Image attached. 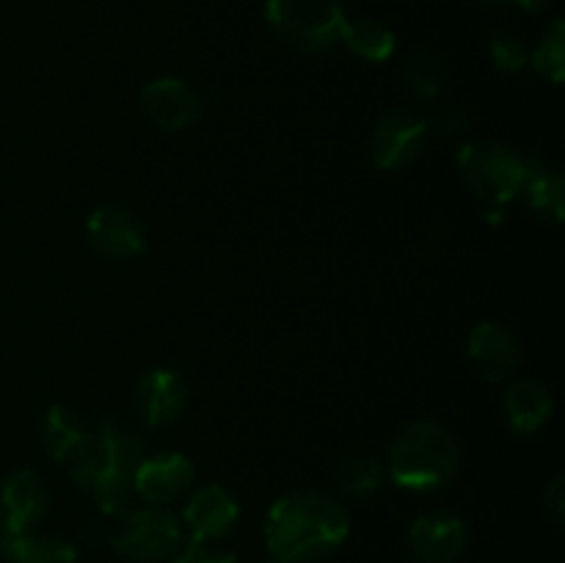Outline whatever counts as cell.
I'll use <instances>...</instances> for the list:
<instances>
[{
    "instance_id": "cell-1",
    "label": "cell",
    "mask_w": 565,
    "mask_h": 563,
    "mask_svg": "<svg viewBox=\"0 0 565 563\" xmlns=\"http://www.w3.org/2000/svg\"><path fill=\"white\" fill-rule=\"evenodd\" d=\"M147 456L143 436L116 417L92 419L88 434L72 461V480L97 502L103 517H121L136 497L132 475Z\"/></svg>"
},
{
    "instance_id": "cell-2",
    "label": "cell",
    "mask_w": 565,
    "mask_h": 563,
    "mask_svg": "<svg viewBox=\"0 0 565 563\" xmlns=\"http://www.w3.org/2000/svg\"><path fill=\"white\" fill-rule=\"evenodd\" d=\"M351 519L331 495L296 489L281 495L265 517V546L279 561L309 563L331 555L348 539Z\"/></svg>"
},
{
    "instance_id": "cell-3",
    "label": "cell",
    "mask_w": 565,
    "mask_h": 563,
    "mask_svg": "<svg viewBox=\"0 0 565 563\" xmlns=\"http://www.w3.org/2000/svg\"><path fill=\"white\" fill-rule=\"evenodd\" d=\"M458 442L434 419L403 425L390 447V478L414 495L439 491L458 472Z\"/></svg>"
},
{
    "instance_id": "cell-4",
    "label": "cell",
    "mask_w": 565,
    "mask_h": 563,
    "mask_svg": "<svg viewBox=\"0 0 565 563\" xmlns=\"http://www.w3.org/2000/svg\"><path fill=\"white\" fill-rule=\"evenodd\" d=\"M265 20L281 44L303 55L334 47L348 25L340 0H268Z\"/></svg>"
},
{
    "instance_id": "cell-5",
    "label": "cell",
    "mask_w": 565,
    "mask_h": 563,
    "mask_svg": "<svg viewBox=\"0 0 565 563\" xmlns=\"http://www.w3.org/2000/svg\"><path fill=\"white\" fill-rule=\"evenodd\" d=\"M527 158L500 141H472L458 149V171L486 210H505L519 196Z\"/></svg>"
},
{
    "instance_id": "cell-6",
    "label": "cell",
    "mask_w": 565,
    "mask_h": 563,
    "mask_svg": "<svg viewBox=\"0 0 565 563\" xmlns=\"http://www.w3.org/2000/svg\"><path fill=\"white\" fill-rule=\"evenodd\" d=\"M185 541L180 517L160 506L130 508L121 513L119 524L110 535L116 555L130 563H160L171 561Z\"/></svg>"
},
{
    "instance_id": "cell-7",
    "label": "cell",
    "mask_w": 565,
    "mask_h": 563,
    "mask_svg": "<svg viewBox=\"0 0 565 563\" xmlns=\"http://www.w3.org/2000/svg\"><path fill=\"white\" fill-rule=\"evenodd\" d=\"M428 121L414 110H390L375 121L370 132V155L386 171L417 163L428 147Z\"/></svg>"
},
{
    "instance_id": "cell-8",
    "label": "cell",
    "mask_w": 565,
    "mask_h": 563,
    "mask_svg": "<svg viewBox=\"0 0 565 563\" xmlns=\"http://www.w3.org/2000/svg\"><path fill=\"white\" fill-rule=\"evenodd\" d=\"M193 478H196V469L188 456L177 450L154 453V456H143V461L138 464L132 475V491L147 506L169 508L171 502L191 495Z\"/></svg>"
},
{
    "instance_id": "cell-9",
    "label": "cell",
    "mask_w": 565,
    "mask_h": 563,
    "mask_svg": "<svg viewBox=\"0 0 565 563\" xmlns=\"http://www.w3.org/2000/svg\"><path fill=\"white\" fill-rule=\"evenodd\" d=\"M237 519H241V506L235 495L226 486L207 484L188 495L180 522L188 530L185 539L213 544L235 530Z\"/></svg>"
},
{
    "instance_id": "cell-10",
    "label": "cell",
    "mask_w": 565,
    "mask_h": 563,
    "mask_svg": "<svg viewBox=\"0 0 565 563\" xmlns=\"http://www.w3.org/2000/svg\"><path fill=\"white\" fill-rule=\"evenodd\" d=\"M141 110L158 130L185 132L202 119V97L182 77H154L141 88Z\"/></svg>"
},
{
    "instance_id": "cell-11",
    "label": "cell",
    "mask_w": 565,
    "mask_h": 563,
    "mask_svg": "<svg viewBox=\"0 0 565 563\" xmlns=\"http://www.w3.org/2000/svg\"><path fill=\"white\" fill-rule=\"evenodd\" d=\"M408 561L458 563L467 550V524L450 511L423 513L408 528Z\"/></svg>"
},
{
    "instance_id": "cell-12",
    "label": "cell",
    "mask_w": 565,
    "mask_h": 563,
    "mask_svg": "<svg viewBox=\"0 0 565 563\" xmlns=\"http://www.w3.org/2000/svg\"><path fill=\"white\" fill-rule=\"evenodd\" d=\"M47 484L33 469H17L0 486V533H33L47 517Z\"/></svg>"
},
{
    "instance_id": "cell-13",
    "label": "cell",
    "mask_w": 565,
    "mask_h": 563,
    "mask_svg": "<svg viewBox=\"0 0 565 563\" xmlns=\"http://www.w3.org/2000/svg\"><path fill=\"white\" fill-rule=\"evenodd\" d=\"M136 412L147 428H163L180 419L188 406V381L177 370L154 368L136 384Z\"/></svg>"
},
{
    "instance_id": "cell-14",
    "label": "cell",
    "mask_w": 565,
    "mask_h": 563,
    "mask_svg": "<svg viewBox=\"0 0 565 563\" xmlns=\"http://www.w3.org/2000/svg\"><path fill=\"white\" fill-rule=\"evenodd\" d=\"M86 237L94 252L110 259H130L147 246L138 215L119 204H105L94 210L86 221Z\"/></svg>"
},
{
    "instance_id": "cell-15",
    "label": "cell",
    "mask_w": 565,
    "mask_h": 563,
    "mask_svg": "<svg viewBox=\"0 0 565 563\" xmlns=\"http://www.w3.org/2000/svg\"><path fill=\"white\" fill-rule=\"evenodd\" d=\"M467 357L480 379L497 384L516 370L522 351H519V340L511 329L494 323V320H483L469 331Z\"/></svg>"
},
{
    "instance_id": "cell-16",
    "label": "cell",
    "mask_w": 565,
    "mask_h": 563,
    "mask_svg": "<svg viewBox=\"0 0 565 563\" xmlns=\"http://www.w3.org/2000/svg\"><path fill=\"white\" fill-rule=\"evenodd\" d=\"M524 158H527V169H524L522 191L519 193L539 219L550 221V224H561L565 215V182L561 171L552 169L541 158H533V155H524Z\"/></svg>"
},
{
    "instance_id": "cell-17",
    "label": "cell",
    "mask_w": 565,
    "mask_h": 563,
    "mask_svg": "<svg viewBox=\"0 0 565 563\" xmlns=\"http://www.w3.org/2000/svg\"><path fill=\"white\" fill-rule=\"evenodd\" d=\"M555 412L550 390L535 379H522L508 386L505 392V417L516 434H535L546 425V419Z\"/></svg>"
},
{
    "instance_id": "cell-18",
    "label": "cell",
    "mask_w": 565,
    "mask_h": 563,
    "mask_svg": "<svg viewBox=\"0 0 565 563\" xmlns=\"http://www.w3.org/2000/svg\"><path fill=\"white\" fill-rule=\"evenodd\" d=\"M88 425L92 419L86 414H81L77 408L64 406H50L47 414L42 419V442H44V450L50 453V458L58 464H70L72 456L77 453V447L83 445L88 434Z\"/></svg>"
},
{
    "instance_id": "cell-19",
    "label": "cell",
    "mask_w": 565,
    "mask_h": 563,
    "mask_svg": "<svg viewBox=\"0 0 565 563\" xmlns=\"http://www.w3.org/2000/svg\"><path fill=\"white\" fill-rule=\"evenodd\" d=\"M0 552L9 563H77L75 544L53 535L0 533Z\"/></svg>"
},
{
    "instance_id": "cell-20",
    "label": "cell",
    "mask_w": 565,
    "mask_h": 563,
    "mask_svg": "<svg viewBox=\"0 0 565 563\" xmlns=\"http://www.w3.org/2000/svg\"><path fill=\"white\" fill-rule=\"evenodd\" d=\"M342 42L348 44V50H351L356 59L370 61V64H381V61L390 59L397 47L395 31L381 20H348Z\"/></svg>"
},
{
    "instance_id": "cell-21",
    "label": "cell",
    "mask_w": 565,
    "mask_h": 563,
    "mask_svg": "<svg viewBox=\"0 0 565 563\" xmlns=\"http://www.w3.org/2000/svg\"><path fill=\"white\" fill-rule=\"evenodd\" d=\"M406 86L419 99H439L447 88V66L434 50L419 47L406 61Z\"/></svg>"
},
{
    "instance_id": "cell-22",
    "label": "cell",
    "mask_w": 565,
    "mask_h": 563,
    "mask_svg": "<svg viewBox=\"0 0 565 563\" xmlns=\"http://www.w3.org/2000/svg\"><path fill=\"white\" fill-rule=\"evenodd\" d=\"M334 484L348 497H370L384 486V467L373 456L342 458L334 469Z\"/></svg>"
},
{
    "instance_id": "cell-23",
    "label": "cell",
    "mask_w": 565,
    "mask_h": 563,
    "mask_svg": "<svg viewBox=\"0 0 565 563\" xmlns=\"http://www.w3.org/2000/svg\"><path fill=\"white\" fill-rule=\"evenodd\" d=\"M530 61H533L535 72H539V75H544L546 81L563 83V77H565V25H563V20H555L550 28H546L544 36H541L539 44H535Z\"/></svg>"
},
{
    "instance_id": "cell-24",
    "label": "cell",
    "mask_w": 565,
    "mask_h": 563,
    "mask_svg": "<svg viewBox=\"0 0 565 563\" xmlns=\"http://www.w3.org/2000/svg\"><path fill=\"white\" fill-rule=\"evenodd\" d=\"M489 55L491 64L500 72H519L527 64V47L519 36H513L511 31H494L489 39Z\"/></svg>"
},
{
    "instance_id": "cell-25",
    "label": "cell",
    "mask_w": 565,
    "mask_h": 563,
    "mask_svg": "<svg viewBox=\"0 0 565 563\" xmlns=\"http://www.w3.org/2000/svg\"><path fill=\"white\" fill-rule=\"evenodd\" d=\"M171 563H237V555L230 550H218V546L199 544V541L185 539Z\"/></svg>"
},
{
    "instance_id": "cell-26",
    "label": "cell",
    "mask_w": 565,
    "mask_h": 563,
    "mask_svg": "<svg viewBox=\"0 0 565 563\" xmlns=\"http://www.w3.org/2000/svg\"><path fill=\"white\" fill-rule=\"evenodd\" d=\"M425 121H428L430 132H441V136H447V132H458L463 125H467V114H463L458 105H447V108H439L430 119Z\"/></svg>"
},
{
    "instance_id": "cell-27",
    "label": "cell",
    "mask_w": 565,
    "mask_h": 563,
    "mask_svg": "<svg viewBox=\"0 0 565 563\" xmlns=\"http://www.w3.org/2000/svg\"><path fill=\"white\" fill-rule=\"evenodd\" d=\"M544 511H546V517L552 519V524H555V528L561 530L563 522H565V484H563L561 475H557V478L552 480L550 486H546V491H544Z\"/></svg>"
},
{
    "instance_id": "cell-28",
    "label": "cell",
    "mask_w": 565,
    "mask_h": 563,
    "mask_svg": "<svg viewBox=\"0 0 565 563\" xmlns=\"http://www.w3.org/2000/svg\"><path fill=\"white\" fill-rule=\"evenodd\" d=\"M511 3L522 6L524 11H541V9H546V6H550V0H511Z\"/></svg>"
},
{
    "instance_id": "cell-29",
    "label": "cell",
    "mask_w": 565,
    "mask_h": 563,
    "mask_svg": "<svg viewBox=\"0 0 565 563\" xmlns=\"http://www.w3.org/2000/svg\"><path fill=\"white\" fill-rule=\"evenodd\" d=\"M265 563H292V561H279V557H270V561H265Z\"/></svg>"
}]
</instances>
